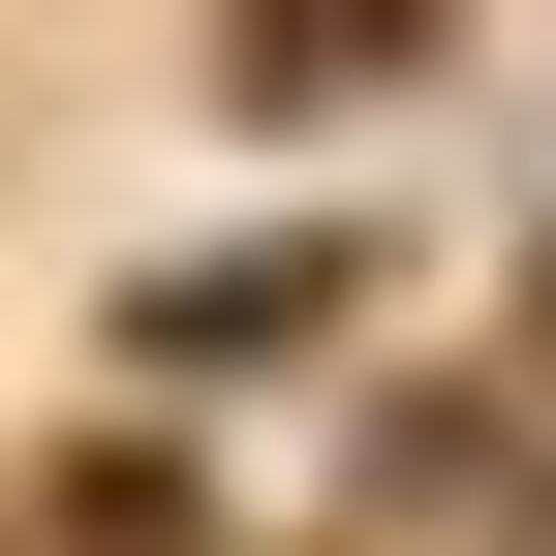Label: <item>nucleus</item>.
Returning a JSON list of instances; mask_svg holds the SVG:
<instances>
[{"label": "nucleus", "mask_w": 556, "mask_h": 556, "mask_svg": "<svg viewBox=\"0 0 556 556\" xmlns=\"http://www.w3.org/2000/svg\"><path fill=\"white\" fill-rule=\"evenodd\" d=\"M340 309H371V248H340V217H278V248H186L124 340H155V371H248V340H340Z\"/></svg>", "instance_id": "1"}]
</instances>
